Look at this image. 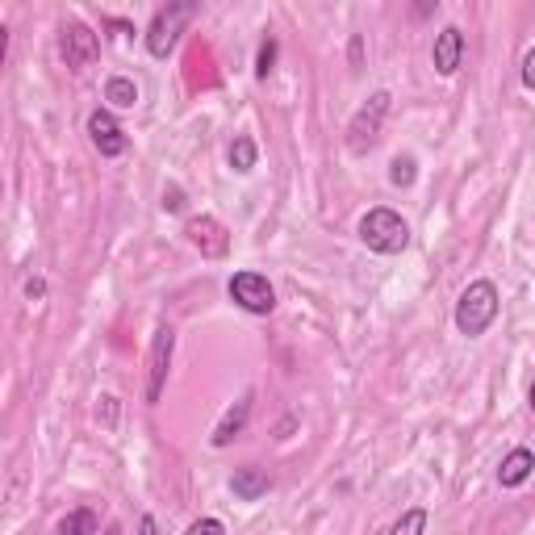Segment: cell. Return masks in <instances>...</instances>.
Listing matches in <instances>:
<instances>
[{"instance_id":"cell-1","label":"cell","mask_w":535,"mask_h":535,"mask_svg":"<svg viewBox=\"0 0 535 535\" xmlns=\"http://www.w3.org/2000/svg\"><path fill=\"white\" fill-rule=\"evenodd\" d=\"M356 235L368 251H377V255H398L410 247V226L402 214H393V209L377 205V209H368V214L360 218L356 226Z\"/></svg>"},{"instance_id":"cell-2","label":"cell","mask_w":535,"mask_h":535,"mask_svg":"<svg viewBox=\"0 0 535 535\" xmlns=\"http://www.w3.org/2000/svg\"><path fill=\"white\" fill-rule=\"evenodd\" d=\"M494 318H498V285L494 281H473L456 301V331L477 339V335H485L494 327Z\"/></svg>"},{"instance_id":"cell-3","label":"cell","mask_w":535,"mask_h":535,"mask_svg":"<svg viewBox=\"0 0 535 535\" xmlns=\"http://www.w3.org/2000/svg\"><path fill=\"white\" fill-rule=\"evenodd\" d=\"M389 92L381 88V92H372V97L356 109V118L347 122V151L352 155H364V151H372L377 147V138H381V126H385V118H389Z\"/></svg>"},{"instance_id":"cell-4","label":"cell","mask_w":535,"mask_h":535,"mask_svg":"<svg viewBox=\"0 0 535 535\" xmlns=\"http://www.w3.org/2000/svg\"><path fill=\"white\" fill-rule=\"evenodd\" d=\"M193 17H197V5H189V0H176V5L159 9L151 17V30H147V51L155 59H168L176 51V42H180V30L189 26Z\"/></svg>"},{"instance_id":"cell-5","label":"cell","mask_w":535,"mask_h":535,"mask_svg":"<svg viewBox=\"0 0 535 535\" xmlns=\"http://www.w3.org/2000/svg\"><path fill=\"white\" fill-rule=\"evenodd\" d=\"M226 293L247 314H260L264 318V314L276 310V289H272V281H268L264 272H251V268L235 272V276H230V285H226Z\"/></svg>"},{"instance_id":"cell-6","label":"cell","mask_w":535,"mask_h":535,"mask_svg":"<svg viewBox=\"0 0 535 535\" xmlns=\"http://www.w3.org/2000/svg\"><path fill=\"white\" fill-rule=\"evenodd\" d=\"M59 51H63L72 72H88L101 55V38L92 34V26H84V21H67L63 34H59Z\"/></svg>"},{"instance_id":"cell-7","label":"cell","mask_w":535,"mask_h":535,"mask_svg":"<svg viewBox=\"0 0 535 535\" xmlns=\"http://www.w3.org/2000/svg\"><path fill=\"white\" fill-rule=\"evenodd\" d=\"M172 352H176V331L164 322V327H155L151 352H147V402H151V406L159 402V393H164L168 368H172Z\"/></svg>"},{"instance_id":"cell-8","label":"cell","mask_w":535,"mask_h":535,"mask_svg":"<svg viewBox=\"0 0 535 535\" xmlns=\"http://www.w3.org/2000/svg\"><path fill=\"white\" fill-rule=\"evenodd\" d=\"M88 138H92V147H97L105 159H118V155L130 151V138H126V130L118 126V118H113L109 109L88 113Z\"/></svg>"},{"instance_id":"cell-9","label":"cell","mask_w":535,"mask_h":535,"mask_svg":"<svg viewBox=\"0 0 535 535\" xmlns=\"http://www.w3.org/2000/svg\"><path fill=\"white\" fill-rule=\"evenodd\" d=\"M184 235H189V243H193L201 255H209V260H222V255L230 251V230H226L218 218H209V214L189 218Z\"/></svg>"},{"instance_id":"cell-10","label":"cell","mask_w":535,"mask_h":535,"mask_svg":"<svg viewBox=\"0 0 535 535\" xmlns=\"http://www.w3.org/2000/svg\"><path fill=\"white\" fill-rule=\"evenodd\" d=\"M431 63H435L439 76H456L460 72V63H464V34H460V26H444L435 34Z\"/></svg>"},{"instance_id":"cell-11","label":"cell","mask_w":535,"mask_h":535,"mask_svg":"<svg viewBox=\"0 0 535 535\" xmlns=\"http://www.w3.org/2000/svg\"><path fill=\"white\" fill-rule=\"evenodd\" d=\"M535 473V452L531 448H515V452H506L502 464H498V481H502V490H519V485H527Z\"/></svg>"},{"instance_id":"cell-12","label":"cell","mask_w":535,"mask_h":535,"mask_svg":"<svg viewBox=\"0 0 535 535\" xmlns=\"http://www.w3.org/2000/svg\"><path fill=\"white\" fill-rule=\"evenodd\" d=\"M247 418H251V393H247V398H239L235 406L222 414V423L214 427V435H209V444H214V448H230V444H235V439L243 435Z\"/></svg>"},{"instance_id":"cell-13","label":"cell","mask_w":535,"mask_h":535,"mask_svg":"<svg viewBox=\"0 0 535 535\" xmlns=\"http://www.w3.org/2000/svg\"><path fill=\"white\" fill-rule=\"evenodd\" d=\"M268 490H272V477L264 469H255V464L235 469V477H230V494H235L239 502H260Z\"/></svg>"},{"instance_id":"cell-14","label":"cell","mask_w":535,"mask_h":535,"mask_svg":"<svg viewBox=\"0 0 535 535\" xmlns=\"http://www.w3.org/2000/svg\"><path fill=\"white\" fill-rule=\"evenodd\" d=\"M255 159H260V151H255V138H247V134H235V143L226 147V164H230V172L247 176V172L255 168Z\"/></svg>"},{"instance_id":"cell-15","label":"cell","mask_w":535,"mask_h":535,"mask_svg":"<svg viewBox=\"0 0 535 535\" xmlns=\"http://www.w3.org/2000/svg\"><path fill=\"white\" fill-rule=\"evenodd\" d=\"M105 101H109V109H134L138 105V84L130 76H109L105 80Z\"/></svg>"},{"instance_id":"cell-16","label":"cell","mask_w":535,"mask_h":535,"mask_svg":"<svg viewBox=\"0 0 535 535\" xmlns=\"http://www.w3.org/2000/svg\"><path fill=\"white\" fill-rule=\"evenodd\" d=\"M55 535H97V515L80 506V510H72V515H63V519H59Z\"/></svg>"},{"instance_id":"cell-17","label":"cell","mask_w":535,"mask_h":535,"mask_svg":"<svg viewBox=\"0 0 535 535\" xmlns=\"http://www.w3.org/2000/svg\"><path fill=\"white\" fill-rule=\"evenodd\" d=\"M414 180H418L414 155H393V164H389V184L393 189H414Z\"/></svg>"},{"instance_id":"cell-18","label":"cell","mask_w":535,"mask_h":535,"mask_svg":"<svg viewBox=\"0 0 535 535\" xmlns=\"http://www.w3.org/2000/svg\"><path fill=\"white\" fill-rule=\"evenodd\" d=\"M389 535H427V510L423 506H410L406 515L389 527Z\"/></svg>"},{"instance_id":"cell-19","label":"cell","mask_w":535,"mask_h":535,"mask_svg":"<svg viewBox=\"0 0 535 535\" xmlns=\"http://www.w3.org/2000/svg\"><path fill=\"white\" fill-rule=\"evenodd\" d=\"M276 55H281V42H276V38H264V42H260V55H255V76L268 80L272 67H276Z\"/></svg>"},{"instance_id":"cell-20","label":"cell","mask_w":535,"mask_h":535,"mask_svg":"<svg viewBox=\"0 0 535 535\" xmlns=\"http://www.w3.org/2000/svg\"><path fill=\"white\" fill-rule=\"evenodd\" d=\"M184 535H226V527H222V519H197Z\"/></svg>"},{"instance_id":"cell-21","label":"cell","mask_w":535,"mask_h":535,"mask_svg":"<svg viewBox=\"0 0 535 535\" xmlns=\"http://www.w3.org/2000/svg\"><path fill=\"white\" fill-rule=\"evenodd\" d=\"M159 205H164L168 214H180V209H184V189H176V184H172V189H164V201H159Z\"/></svg>"},{"instance_id":"cell-22","label":"cell","mask_w":535,"mask_h":535,"mask_svg":"<svg viewBox=\"0 0 535 535\" xmlns=\"http://www.w3.org/2000/svg\"><path fill=\"white\" fill-rule=\"evenodd\" d=\"M523 84L535 92V46H531V51L523 55Z\"/></svg>"},{"instance_id":"cell-23","label":"cell","mask_w":535,"mask_h":535,"mask_svg":"<svg viewBox=\"0 0 535 535\" xmlns=\"http://www.w3.org/2000/svg\"><path fill=\"white\" fill-rule=\"evenodd\" d=\"M26 297L30 301H42L46 297V281H42V276H30V281H26Z\"/></svg>"},{"instance_id":"cell-24","label":"cell","mask_w":535,"mask_h":535,"mask_svg":"<svg viewBox=\"0 0 535 535\" xmlns=\"http://www.w3.org/2000/svg\"><path fill=\"white\" fill-rule=\"evenodd\" d=\"M105 26H109L113 34H118V38H130V34H134V26H130V21H105Z\"/></svg>"},{"instance_id":"cell-25","label":"cell","mask_w":535,"mask_h":535,"mask_svg":"<svg viewBox=\"0 0 535 535\" xmlns=\"http://www.w3.org/2000/svg\"><path fill=\"white\" fill-rule=\"evenodd\" d=\"M138 535H159V523L151 515H143V519H138Z\"/></svg>"},{"instance_id":"cell-26","label":"cell","mask_w":535,"mask_h":535,"mask_svg":"<svg viewBox=\"0 0 535 535\" xmlns=\"http://www.w3.org/2000/svg\"><path fill=\"white\" fill-rule=\"evenodd\" d=\"M105 535H122V523H109V527H105Z\"/></svg>"},{"instance_id":"cell-27","label":"cell","mask_w":535,"mask_h":535,"mask_svg":"<svg viewBox=\"0 0 535 535\" xmlns=\"http://www.w3.org/2000/svg\"><path fill=\"white\" fill-rule=\"evenodd\" d=\"M527 398H531V410H535V381H531V393H527Z\"/></svg>"}]
</instances>
